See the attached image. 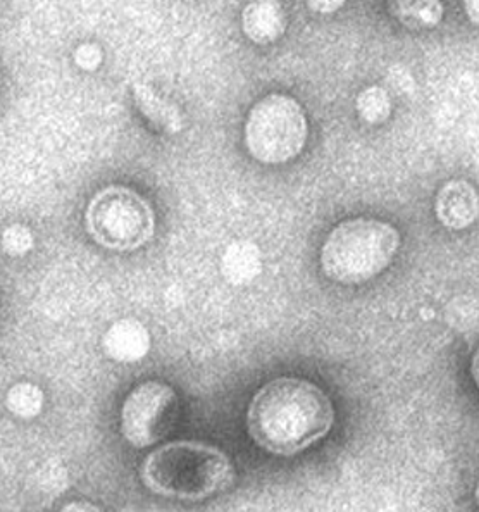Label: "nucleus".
I'll return each instance as SVG.
<instances>
[{
	"label": "nucleus",
	"instance_id": "1",
	"mask_svg": "<svg viewBox=\"0 0 479 512\" xmlns=\"http://www.w3.org/2000/svg\"><path fill=\"white\" fill-rule=\"evenodd\" d=\"M335 423L330 397L309 380L281 376L250 400L247 431L274 456H295L326 437Z\"/></svg>",
	"mask_w": 479,
	"mask_h": 512
},
{
	"label": "nucleus",
	"instance_id": "2",
	"mask_svg": "<svg viewBox=\"0 0 479 512\" xmlns=\"http://www.w3.org/2000/svg\"><path fill=\"white\" fill-rule=\"evenodd\" d=\"M140 476L150 492L169 499L202 500L230 487L235 469L223 450L200 442H173L150 452Z\"/></svg>",
	"mask_w": 479,
	"mask_h": 512
},
{
	"label": "nucleus",
	"instance_id": "3",
	"mask_svg": "<svg viewBox=\"0 0 479 512\" xmlns=\"http://www.w3.org/2000/svg\"><path fill=\"white\" fill-rule=\"evenodd\" d=\"M400 233L380 219H347L331 230L321 249L326 278L361 285L383 273L397 256Z\"/></svg>",
	"mask_w": 479,
	"mask_h": 512
},
{
	"label": "nucleus",
	"instance_id": "4",
	"mask_svg": "<svg viewBox=\"0 0 479 512\" xmlns=\"http://www.w3.org/2000/svg\"><path fill=\"white\" fill-rule=\"evenodd\" d=\"M85 226L100 247L130 252L152 240L156 216L149 202L135 190L112 185L88 202Z\"/></svg>",
	"mask_w": 479,
	"mask_h": 512
},
{
	"label": "nucleus",
	"instance_id": "5",
	"mask_svg": "<svg viewBox=\"0 0 479 512\" xmlns=\"http://www.w3.org/2000/svg\"><path fill=\"white\" fill-rule=\"evenodd\" d=\"M305 140L304 109L290 95H268L250 109L245 123V145L259 163H288L302 152Z\"/></svg>",
	"mask_w": 479,
	"mask_h": 512
},
{
	"label": "nucleus",
	"instance_id": "6",
	"mask_svg": "<svg viewBox=\"0 0 479 512\" xmlns=\"http://www.w3.org/2000/svg\"><path fill=\"white\" fill-rule=\"evenodd\" d=\"M178 418V397L161 381L138 385L121 407V433L135 449H147L168 437Z\"/></svg>",
	"mask_w": 479,
	"mask_h": 512
},
{
	"label": "nucleus",
	"instance_id": "7",
	"mask_svg": "<svg viewBox=\"0 0 479 512\" xmlns=\"http://www.w3.org/2000/svg\"><path fill=\"white\" fill-rule=\"evenodd\" d=\"M435 213L448 230H464L478 219L476 188L464 180L445 183L436 195Z\"/></svg>",
	"mask_w": 479,
	"mask_h": 512
},
{
	"label": "nucleus",
	"instance_id": "8",
	"mask_svg": "<svg viewBox=\"0 0 479 512\" xmlns=\"http://www.w3.org/2000/svg\"><path fill=\"white\" fill-rule=\"evenodd\" d=\"M102 347L116 363H138L149 354L150 333L137 319H119L106 331Z\"/></svg>",
	"mask_w": 479,
	"mask_h": 512
},
{
	"label": "nucleus",
	"instance_id": "9",
	"mask_svg": "<svg viewBox=\"0 0 479 512\" xmlns=\"http://www.w3.org/2000/svg\"><path fill=\"white\" fill-rule=\"evenodd\" d=\"M242 26L254 44H273L287 30V13L280 0H252L243 9Z\"/></svg>",
	"mask_w": 479,
	"mask_h": 512
},
{
	"label": "nucleus",
	"instance_id": "10",
	"mask_svg": "<svg viewBox=\"0 0 479 512\" xmlns=\"http://www.w3.org/2000/svg\"><path fill=\"white\" fill-rule=\"evenodd\" d=\"M223 275L235 285H245L256 280L261 273L262 259L259 247L250 242L231 244L223 256Z\"/></svg>",
	"mask_w": 479,
	"mask_h": 512
},
{
	"label": "nucleus",
	"instance_id": "11",
	"mask_svg": "<svg viewBox=\"0 0 479 512\" xmlns=\"http://www.w3.org/2000/svg\"><path fill=\"white\" fill-rule=\"evenodd\" d=\"M388 11L412 30H431L443 18L440 0H388Z\"/></svg>",
	"mask_w": 479,
	"mask_h": 512
},
{
	"label": "nucleus",
	"instance_id": "12",
	"mask_svg": "<svg viewBox=\"0 0 479 512\" xmlns=\"http://www.w3.org/2000/svg\"><path fill=\"white\" fill-rule=\"evenodd\" d=\"M135 100L137 106L150 123L159 126L168 133H178L183 128V116L180 109L159 95L145 83L135 85Z\"/></svg>",
	"mask_w": 479,
	"mask_h": 512
},
{
	"label": "nucleus",
	"instance_id": "13",
	"mask_svg": "<svg viewBox=\"0 0 479 512\" xmlns=\"http://www.w3.org/2000/svg\"><path fill=\"white\" fill-rule=\"evenodd\" d=\"M44 392L35 383L21 381L9 388L6 395V407L16 418L33 419L44 409Z\"/></svg>",
	"mask_w": 479,
	"mask_h": 512
},
{
	"label": "nucleus",
	"instance_id": "14",
	"mask_svg": "<svg viewBox=\"0 0 479 512\" xmlns=\"http://www.w3.org/2000/svg\"><path fill=\"white\" fill-rule=\"evenodd\" d=\"M355 107H357V113H359L364 123L381 125L392 114V99H390V95H388L385 88L373 85V87L362 90L359 97H357Z\"/></svg>",
	"mask_w": 479,
	"mask_h": 512
},
{
	"label": "nucleus",
	"instance_id": "15",
	"mask_svg": "<svg viewBox=\"0 0 479 512\" xmlns=\"http://www.w3.org/2000/svg\"><path fill=\"white\" fill-rule=\"evenodd\" d=\"M33 245H35V238L32 230L21 223L7 226L2 233V249L7 256H26L33 249Z\"/></svg>",
	"mask_w": 479,
	"mask_h": 512
},
{
	"label": "nucleus",
	"instance_id": "16",
	"mask_svg": "<svg viewBox=\"0 0 479 512\" xmlns=\"http://www.w3.org/2000/svg\"><path fill=\"white\" fill-rule=\"evenodd\" d=\"M104 54L99 45L87 42V44H81L78 49L75 50V63L80 66L83 71H95L102 64Z\"/></svg>",
	"mask_w": 479,
	"mask_h": 512
},
{
	"label": "nucleus",
	"instance_id": "17",
	"mask_svg": "<svg viewBox=\"0 0 479 512\" xmlns=\"http://www.w3.org/2000/svg\"><path fill=\"white\" fill-rule=\"evenodd\" d=\"M307 7L319 14L336 13L345 4V0H305Z\"/></svg>",
	"mask_w": 479,
	"mask_h": 512
},
{
	"label": "nucleus",
	"instance_id": "18",
	"mask_svg": "<svg viewBox=\"0 0 479 512\" xmlns=\"http://www.w3.org/2000/svg\"><path fill=\"white\" fill-rule=\"evenodd\" d=\"M464 9L474 25H478V0H464Z\"/></svg>",
	"mask_w": 479,
	"mask_h": 512
},
{
	"label": "nucleus",
	"instance_id": "19",
	"mask_svg": "<svg viewBox=\"0 0 479 512\" xmlns=\"http://www.w3.org/2000/svg\"><path fill=\"white\" fill-rule=\"evenodd\" d=\"M64 511H99V507L92 506V504H83V502H73V504L64 507Z\"/></svg>",
	"mask_w": 479,
	"mask_h": 512
}]
</instances>
